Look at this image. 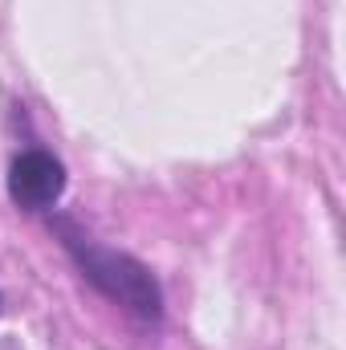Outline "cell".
<instances>
[{"instance_id": "obj_2", "label": "cell", "mask_w": 346, "mask_h": 350, "mask_svg": "<svg viewBox=\"0 0 346 350\" xmlns=\"http://www.w3.org/2000/svg\"><path fill=\"white\" fill-rule=\"evenodd\" d=\"M66 191V167L49 151H21L8 167V196L25 212H49Z\"/></svg>"}, {"instance_id": "obj_1", "label": "cell", "mask_w": 346, "mask_h": 350, "mask_svg": "<svg viewBox=\"0 0 346 350\" xmlns=\"http://www.w3.org/2000/svg\"><path fill=\"white\" fill-rule=\"evenodd\" d=\"M53 237L62 241V249L70 253V261L78 265V273L102 297L122 306L143 326H159L163 322V289H159L155 273L139 257L98 245L86 228L78 220H70V216H53Z\"/></svg>"}]
</instances>
